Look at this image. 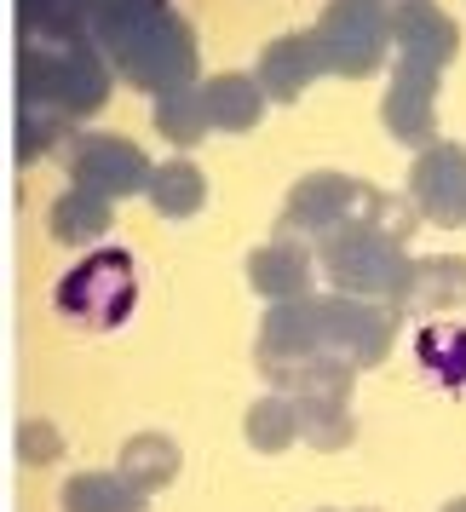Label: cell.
Segmentation results:
<instances>
[{
	"instance_id": "cell-25",
	"label": "cell",
	"mask_w": 466,
	"mask_h": 512,
	"mask_svg": "<svg viewBox=\"0 0 466 512\" xmlns=\"http://www.w3.org/2000/svg\"><path fill=\"white\" fill-rule=\"evenodd\" d=\"M156 12H167V0H87V41H93L104 58L133 35L144 29Z\"/></svg>"
},
{
	"instance_id": "cell-16",
	"label": "cell",
	"mask_w": 466,
	"mask_h": 512,
	"mask_svg": "<svg viewBox=\"0 0 466 512\" xmlns=\"http://www.w3.org/2000/svg\"><path fill=\"white\" fill-rule=\"evenodd\" d=\"M271 392L294 397L300 409H346L351 403V386H357V369L334 351H311L305 363H288V369L265 374Z\"/></svg>"
},
{
	"instance_id": "cell-7",
	"label": "cell",
	"mask_w": 466,
	"mask_h": 512,
	"mask_svg": "<svg viewBox=\"0 0 466 512\" xmlns=\"http://www.w3.org/2000/svg\"><path fill=\"white\" fill-rule=\"evenodd\" d=\"M150 156H144L133 139L121 133H81L70 144V185L93 190L104 202H121V196H144L150 185Z\"/></svg>"
},
{
	"instance_id": "cell-1",
	"label": "cell",
	"mask_w": 466,
	"mask_h": 512,
	"mask_svg": "<svg viewBox=\"0 0 466 512\" xmlns=\"http://www.w3.org/2000/svg\"><path fill=\"white\" fill-rule=\"evenodd\" d=\"M116 93V70L93 41H75V47H18V104H41L58 110L64 121H87L98 116Z\"/></svg>"
},
{
	"instance_id": "cell-33",
	"label": "cell",
	"mask_w": 466,
	"mask_h": 512,
	"mask_svg": "<svg viewBox=\"0 0 466 512\" xmlns=\"http://www.w3.org/2000/svg\"><path fill=\"white\" fill-rule=\"evenodd\" d=\"M386 6H392V0H386Z\"/></svg>"
},
{
	"instance_id": "cell-4",
	"label": "cell",
	"mask_w": 466,
	"mask_h": 512,
	"mask_svg": "<svg viewBox=\"0 0 466 512\" xmlns=\"http://www.w3.org/2000/svg\"><path fill=\"white\" fill-rule=\"evenodd\" d=\"M52 305L81 328H121L139 305V259L127 248H93L58 277Z\"/></svg>"
},
{
	"instance_id": "cell-27",
	"label": "cell",
	"mask_w": 466,
	"mask_h": 512,
	"mask_svg": "<svg viewBox=\"0 0 466 512\" xmlns=\"http://www.w3.org/2000/svg\"><path fill=\"white\" fill-rule=\"evenodd\" d=\"M64 127H70V121L58 116V110H41V104H18V127H12V156H18L24 167H35L41 156H52V150H58Z\"/></svg>"
},
{
	"instance_id": "cell-13",
	"label": "cell",
	"mask_w": 466,
	"mask_h": 512,
	"mask_svg": "<svg viewBox=\"0 0 466 512\" xmlns=\"http://www.w3.org/2000/svg\"><path fill=\"white\" fill-rule=\"evenodd\" d=\"M311 282H317V254L294 242V236H271L248 254V288L265 305L282 300H311Z\"/></svg>"
},
{
	"instance_id": "cell-12",
	"label": "cell",
	"mask_w": 466,
	"mask_h": 512,
	"mask_svg": "<svg viewBox=\"0 0 466 512\" xmlns=\"http://www.w3.org/2000/svg\"><path fill=\"white\" fill-rule=\"evenodd\" d=\"M466 305V259L461 254H409V271L392 294V317H443Z\"/></svg>"
},
{
	"instance_id": "cell-32",
	"label": "cell",
	"mask_w": 466,
	"mask_h": 512,
	"mask_svg": "<svg viewBox=\"0 0 466 512\" xmlns=\"http://www.w3.org/2000/svg\"><path fill=\"white\" fill-rule=\"evenodd\" d=\"M323 512H334V507H323Z\"/></svg>"
},
{
	"instance_id": "cell-21",
	"label": "cell",
	"mask_w": 466,
	"mask_h": 512,
	"mask_svg": "<svg viewBox=\"0 0 466 512\" xmlns=\"http://www.w3.org/2000/svg\"><path fill=\"white\" fill-rule=\"evenodd\" d=\"M18 29L35 47L87 41V0H18Z\"/></svg>"
},
{
	"instance_id": "cell-29",
	"label": "cell",
	"mask_w": 466,
	"mask_h": 512,
	"mask_svg": "<svg viewBox=\"0 0 466 512\" xmlns=\"http://www.w3.org/2000/svg\"><path fill=\"white\" fill-rule=\"evenodd\" d=\"M357 438V420L346 409H300V443H311L317 455H334Z\"/></svg>"
},
{
	"instance_id": "cell-30",
	"label": "cell",
	"mask_w": 466,
	"mask_h": 512,
	"mask_svg": "<svg viewBox=\"0 0 466 512\" xmlns=\"http://www.w3.org/2000/svg\"><path fill=\"white\" fill-rule=\"evenodd\" d=\"M18 461L24 466L64 461V432H58L52 420H24V426H18Z\"/></svg>"
},
{
	"instance_id": "cell-31",
	"label": "cell",
	"mask_w": 466,
	"mask_h": 512,
	"mask_svg": "<svg viewBox=\"0 0 466 512\" xmlns=\"http://www.w3.org/2000/svg\"><path fill=\"white\" fill-rule=\"evenodd\" d=\"M438 512H466V495H455V501H443Z\"/></svg>"
},
{
	"instance_id": "cell-20",
	"label": "cell",
	"mask_w": 466,
	"mask_h": 512,
	"mask_svg": "<svg viewBox=\"0 0 466 512\" xmlns=\"http://www.w3.org/2000/svg\"><path fill=\"white\" fill-rule=\"evenodd\" d=\"M179 466H185V455H179V443L167 438V432H139V438L121 443V478L139 489L144 501L156 495V489H167L173 478H179Z\"/></svg>"
},
{
	"instance_id": "cell-14",
	"label": "cell",
	"mask_w": 466,
	"mask_h": 512,
	"mask_svg": "<svg viewBox=\"0 0 466 512\" xmlns=\"http://www.w3.org/2000/svg\"><path fill=\"white\" fill-rule=\"evenodd\" d=\"M317 75H323V58H317L311 29H288L277 41H265V52H259V64H254V81H259V93H265V104L305 98V87Z\"/></svg>"
},
{
	"instance_id": "cell-8",
	"label": "cell",
	"mask_w": 466,
	"mask_h": 512,
	"mask_svg": "<svg viewBox=\"0 0 466 512\" xmlns=\"http://www.w3.org/2000/svg\"><path fill=\"white\" fill-rule=\"evenodd\" d=\"M403 196H409V208L420 219H432L443 231H461L466 225V144L438 139L426 150H415Z\"/></svg>"
},
{
	"instance_id": "cell-3",
	"label": "cell",
	"mask_w": 466,
	"mask_h": 512,
	"mask_svg": "<svg viewBox=\"0 0 466 512\" xmlns=\"http://www.w3.org/2000/svg\"><path fill=\"white\" fill-rule=\"evenodd\" d=\"M110 70L116 81L139 87V93L162 98L173 87H196V70H202V47H196V29L185 24V12H156L144 29H133L116 52H110Z\"/></svg>"
},
{
	"instance_id": "cell-22",
	"label": "cell",
	"mask_w": 466,
	"mask_h": 512,
	"mask_svg": "<svg viewBox=\"0 0 466 512\" xmlns=\"http://www.w3.org/2000/svg\"><path fill=\"white\" fill-rule=\"evenodd\" d=\"M58 507L64 512H150V501L121 472H75L64 484V495H58Z\"/></svg>"
},
{
	"instance_id": "cell-26",
	"label": "cell",
	"mask_w": 466,
	"mask_h": 512,
	"mask_svg": "<svg viewBox=\"0 0 466 512\" xmlns=\"http://www.w3.org/2000/svg\"><path fill=\"white\" fill-rule=\"evenodd\" d=\"M242 432H248V443H254L259 455H282V449H294L300 443V403L282 392H265L242 415Z\"/></svg>"
},
{
	"instance_id": "cell-17",
	"label": "cell",
	"mask_w": 466,
	"mask_h": 512,
	"mask_svg": "<svg viewBox=\"0 0 466 512\" xmlns=\"http://www.w3.org/2000/svg\"><path fill=\"white\" fill-rule=\"evenodd\" d=\"M202 104H208L213 133H254L265 121V93H259L254 70H225L202 81Z\"/></svg>"
},
{
	"instance_id": "cell-18",
	"label": "cell",
	"mask_w": 466,
	"mask_h": 512,
	"mask_svg": "<svg viewBox=\"0 0 466 512\" xmlns=\"http://www.w3.org/2000/svg\"><path fill=\"white\" fill-rule=\"evenodd\" d=\"M110 225H116V202H104L93 190H75V185L64 196H52V208H47V236L58 248H93V242L110 236Z\"/></svg>"
},
{
	"instance_id": "cell-23",
	"label": "cell",
	"mask_w": 466,
	"mask_h": 512,
	"mask_svg": "<svg viewBox=\"0 0 466 512\" xmlns=\"http://www.w3.org/2000/svg\"><path fill=\"white\" fill-rule=\"evenodd\" d=\"M150 121H156V133H162L179 156H190V150L213 133L208 127V104H202V81H196V87H173V93H162Z\"/></svg>"
},
{
	"instance_id": "cell-9",
	"label": "cell",
	"mask_w": 466,
	"mask_h": 512,
	"mask_svg": "<svg viewBox=\"0 0 466 512\" xmlns=\"http://www.w3.org/2000/svg\"><path fill=\"white\" fill-rule=\"evenodd\" d=\"M363 202V185L351 179V173H334V167H317V173H305L288 185L282 196V213H277V236H294V242H317L328 236L334 225H346L351 213Z\"/></svg>"
},
{
	"instance_id": "cell-24",
	"label": "cell",
	"mask_w": 466,
	"mask_h": 512,
	"mask_svg": "<svg viewBox=\"0 0 466 512\" xmlns=\"http://www.w3.org/2000/svg\"><path fill=\"white\" fill-rule=\"evenodd\" d=\"M415 357L443 392H461L466 386V323H426L415 334Z\"/></svg>"
},
{
	"instance_id": "cell-19",
	"label": "cell",
	"mask_w": 466,
	"mask_h": 512,
	"mask_svg": "<svg viewBox=\"0 0 466 512\" xmlns=\"http://www.w3.org/2000/svg\"><path fill=\"white\" fill-rule=\"evenodd\" d=\"M144 202L162 213V219H196L202 202H208V173L190 162V156L156 162L150 167V185H144Z\"/></svg>"
},
{
	"instance_id": "cell-6",
	"label": "cell",
	"mask_w": 466,
	"mask_h": 512,
	"mask_svg": "<svg viewBox=\"0 0 466 512\" xmlns=\"http://www.w3.org/2000/svg\"><path fill=\"white\" fill-rule=\"evenodd\" d=\"M311 311H317V340H323V351L346 357L351 369H380L392 357V340H397L392 305L351 300V294H311Z\"/></svg>"
},
{
	"instance_id": "cell-5",
	"label": "cell",
	"mask_w": 466,
	"mask_h": 512,
	"mask_svg": "<svg viewBox=\"0 0 466 512\" xmlns=\"http://www.w3.org/2000/svg\"><path fill=\"white\" fill-rule=\"evenodd\" d=\"M311 41H317L323 75L363 81L392 52V6L386 0H328L323 24L311 29Z\"/></svg>"
},
{
	"instance_id": "cell-15",
	"label": "cell",
	"mask_w": 466,
	"mask_h": 512,
	"mask_svg": "<svg viewBox=\"0 0 466 512\" xmlns=\"http://www.w3.org/2000/svg\"><path fill=\"white\" fill-rule=\"evenodd\" d=\"M311 351H323V340H317V311H311V300L265 305V317H259V340H254L259 369L277 374V369H288V363H305Z\"/></svg>"
},
{
	"instance_id": "cell-2",
	"label": "cell",
	"mask_w": 466,
	"mask_h": 512,
	"mask_svg": "<svg viewBox=\"0 0 466 512\" xmlns=\"http://www.w3.org/2000/svg\"><path fill=\"white\" fill-rule=\"evenodd\" d=\"M317 265H323V277H328V294L392 305L397 282L409 271V248L392 242L386 231H374L363 213H351L346 225L317 236Z\"/></svg>"
},
{
	"instance_id": "cell-10",
	"label": "cell",
	"mask_w": 466,
	"mask_h": 512,
	"mask_svg": "<svg viewBox=\"0 0 466 512\" xmlns=\"http://www.w3.org/2000/svg\"><path fill=\"white\" fill-rule=\"evenodd\" d=\"M438 70H420V64H403L397 58L392 81H386V98H380V121L403 150H426L438 144Z\"/></svg>"
},
{
	"instance_id": "cell-11",
	"label": "cell",
	"mask_w": 466,
	"mask_h": 512,
	"mask_svg": "<svg viewBox=\"0 0 466 512\" xmlns=\"http://www.w3.org/2000/svg\"><path fill=\"white\" fill-rule=\"evenodd\" d=\"M392 47L403 64L443 75L455 64V52H461V29H455V18L438 0H392Z\"/></svg>"
},
{
	"instance_id": "cell-28",
	"label": "cell",
	"mask_w": 466,
	"mask_h": 512,
	"mask_svg": "<svg viewBox=\"0 0 466 512\" xmlns=\"http://www.w3.org/2000/svg\"><path fill=\"white\" fill-rule=\"evenodd\" d=\"M357 213L369 219L374 231H386L392 242H403V248H409V231H415V219H420V213L409 208V196H392V190H374V185H363Z\"/></svg>"
}]
</instances>
